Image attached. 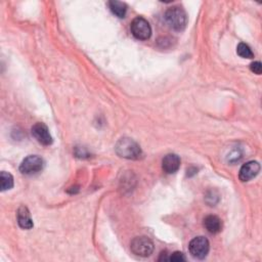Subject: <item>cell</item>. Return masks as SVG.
Returning a JSON list of instances; mask_svg holds the SVG:
<instances>
[{
  "label": "cell",
  "mask_w": 262,
  "mask_h": 262,
  "mask_svg": "<svg viewBox=\"0 0 262 262\" xmlns=\"http://www.w3.org/2000/svg\"><path fill=\"white\" fill-rule=\"evenodd\" d=\"M31 132L33 137L43 146H50L52 142H54L48 127L44 123H41V122H38V123L33 125Z\"/></svg>",
  "instance_id": "cell-7"
},
{
  "label": "cell",
  "mask_w": 262,
  "mask_h": 262,
  "mask_svg": "<svg viewBox=\"0 0 262 262\" xmlns=\"http://www.w3.org/2000/svg\"><path fill=\"white\" fill-rule=\"evenodd\" d=\"M210 250V243L205 237H196L188 244V251L196 259H205Z\"/></svg>",
  "instance_id": "cell-5"
},
{
  "label": "cell",
  "mask_w": 262,
  "mask_h": 262,
  "mask_svg": "<svg viewBox=\"0 0 262 262\" xmlns=\"http://www.w3.org/2000/svg\"><path fill=\"white\" fill-rule=\"evenodd\" d=\"M169 261H173V262H181V261H185V256L183 255V253L181 252H174L169 256Z\"/></svg>",
  "instance_id": "cell-15"
},
{
  "label": "cell",
  "mask_w": 262,
  "mask_h": 262,
  "mask_svg": "<svg viewBox=\"0 0 262 262\" xmlns=\"http://www.w3.org/2000/svg\"><path fill=\"white\" fill-rule=\"evenodd\" d=\"M159 261H169V256L167 254V252H162L161 255H160V258H159Z\"/></svg>",
  "instance_id": "cell-17"
},
{
  "label": "cell",
  "mask_w": 262,
  "mask_h": 262,
  "mask_svg": "<svg viewBox=\"0 0 262 262\" xmlns=\"http://www.w3.org/2000/svg\"><path fill=\"white\" fill-rule=\"evenodd\" d=\"M16 218L19 226L23 230H31L34 226L30 212L26 206H21L19 208V210H17L16 213Z\"/></svg>",
  "instance_id": "cell-10"
},
{
  "label": "cell",
  "mask_w": 262,
  "mask_h": 262,
  "mask_svg": "<svg viewBox=\"0 0 262 262\" xmlns=\"http://www.w3.org/2000/svg\"><path fill=\"white\" fill-rule=\"evenodd\" d=\"M43 167L44 161L41 157L37 155H31L26 157L22 161L20 165V171L25 175H34V174H37L42 171Z\"/></svg>",
  "instance_id": "cell-6"
},
{
  "label": "cell",
  "mask_w": 262,
  "mask_h": 262,
  "mask_svg": "<svg viewBox=\"0 0 262 262\" xmlns=\"http://www.w3.org/2000/svg\"><path fill=\"white\" fill-rule=\"evenodd\" d=\"M13 187V177L10 173L2 171L0 173V188L1 191L11 189Z\"/></svg>",
  "instance_id": "cell-13"
},
{
  "label": "cell",
  "mask_w": 262,
  "mask_h": 262,
  "mask_svg": "<svg viewBox=\"0 0 262 262\" xmlns=\"http://www.w3.org/2000/svg\"><path fill=\"white\" fill-rule=\"evenodd\" d=\"M109 6L113 14L120 17V19L125 17L127 12V5L124 2L117 1V0H112V1L109 2Z\"/></svg>",
  "instance_id": "cell-12"
},
{
  "label": "cell",
  "mask_w": 262,
  "mask_h": 262,
  "mask_svg": "<svg viewBox=\"0 0 262 262\" xmlns=\"http://www.w3.org/2000/svg\"><path fill=\"white\" fill-rule=\"evenodd\" d=\"M260 171V164L257 161H249L244 164L239 172V178L241 181H250L255 178Z\"/></svg>",
  "instance_id": "cell-8"
},
{
  "label": "cell",
  "mask_w": 262,
  "mask_h": 262,
  "mask_svg": "<svg viewBox=\"0 0 262 262\" xmlns=\"http://www.w3.org/2000/svg\"><path fill=\"white\" fill-rule=\"evenodd\" d=\"M250 70L254 73V74H257V75H260L261 72H262V65L260 62H254L250 65Z\"/></svg>",
  "instance_id": "cell-16"
},
{
  "label": "cell",
  "mask_w": 262,
  "mask_h": 262,
  "mask_svg": "<svg viewBox=\"0 0 262 262\" xmlns=\"http://www.w3.org/2000/svg\"><path fill=\"white\" fill-rule=\"evenodd\" d=\"M166 24L174 31L181 32L187 25V15L185 10L180 6H172L164 13Z\"/></svg>",
  "instance_id": "cell-2"
},
{
  "label": "cell",
  "mask_w": 262,
  "mask_h": 262,
  "mask_svg": "<svg viewBox=\"0 0 262 262\" xmlns=\"http://www.w3.org/2000/svg\"><path fill=\"white\" fill-rule=\"evenodd\" d=\"M131 252L139 257H149L154 252V243L147 237H136L130 244Z\"/></svg>",
  "instance_id": "cell-4"
},
{
  "label": "cell",
  "mask_w": 262,
  "mask_h": 262,
  "mask_svg": "<svg viewBox=\"0 0 262 262\" xmlns=\"http://www.w3.org/2000/svg\"><path fill=\"white\" fill-rule=\"evenodd\" d=\"M237 54L243 59H253L254 58V54H253L251 47L244 42H241L238 45Z\"/></svg>",
  "instance_id": "cell-14"
},
{
  "label": "cell",
  "mask_w": 262,
  "mask_h": 262,
  "mask_svg": "<svg viewBox=\"0 0 262 262\" xmlns=\"http://www.w3.org/2000/svg\"><path fill=\"white\" fill-rule=\"evenodd\" d=\"M204 226L210 234H218L222 231V221L216 215H208L204 219Z\"/></svg>",
  "instance_id": "cell-11"
},
{
  "label": "cell",
  "mask_w": 262,
  "mask_h": 262,
  "mask_svg": "<svg viewBox=\"0 0 262 262\" xmlns=\"http://www.w3.org/2000/svg\"><path fill=\"white\" fill-rule=\"evenodd\" d=\"M130 30L133 36L138 40L145 41L152 36L151 25L143 16L135 17L130 24Z\"/></svg>",
  "instance_id": "cell-3"
},
{
  "label": "cell",
  "mask_w": 262,
  "mask_h": 262,
  "mask_svg": "<svg viewBox=\"0 0 262 262\" xmlns=\"http://www.w3.org/2000/svg\"><path fill=\"white\" fill-rule=\"evenodd\" d=\"M115 151L121 158L128 160H138L143 157L141 146L129 137L120 138L115 146Z\"/></svg>",
  "instance_id": "cell-1"
},
{
  "label": "cell",
  "mask_w": 262,
  "mask_h": 262,
  "mask_svg": "<svg viewBox=\"0 0 262 262\" xmlns=\"http://www.w3.org/2000/svg\"><path fill=\"white\" fill-rule=\"evenodd\" d=\"M180 167V158L175 154H168L162 161V169L167 174H173Z\"/></svg>",
  "instance_id": "cell-9"
}]
</instances>
